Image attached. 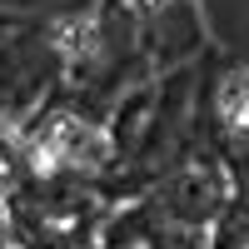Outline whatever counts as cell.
<instances>
[{
  "label": "cell",
  "mask_w": 249,
  "mask_h": 249,
  "mask_svg": "<svg viewBox=\"0 0 249 249\" xmlns=\"http://www.w3.org/2000/svg\"><path fill=\"white\" fill-rule=\"evenodd\" d=\"M224 110H230V120H249V75L230 85V105Z\"/></svg>",
  "instance_id": "1"
}]
</instances>
